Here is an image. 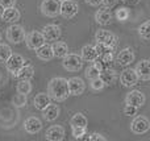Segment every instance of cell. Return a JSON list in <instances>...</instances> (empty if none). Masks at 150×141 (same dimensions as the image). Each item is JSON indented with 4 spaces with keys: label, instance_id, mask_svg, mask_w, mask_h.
Returning a JSON list of instances; mask_svg holds the SVG:
<instances>
[{
    "label": "cell",
    "instance_id": "6da1fadb",
    "mask_svg": "<svg viewBox=\"0 0 150 141\" xmlns=\"http://www.w3.org/2000/svg\"><path fill=\"white\" fill-rule=\"evenodd\" d=\"M47 94L50 95L55 102H63L69 98L70 90H69V79L62 77H55L47 84Z\"/></svg>",
    "mask_w": 150,
    "mask_h": 141
},
{
    "label": "cell",
    "instance_id": "7a4b0ae2",
    "mask_svg": "<svg viewBox=\"0 0 150 141\" xmlns=\"http://www.w3.org/2000/svg\"><path fill=\"white\" fill-rule=\"evenodd\" d=\"M61 0H42L41 12L47 17H55L61 15Z\"/></svg>",
    "mask_w": 150,
    "mask_h": 141
},
{
    "label": "cell",
    "instance_id": "3957f363",
    "mask_svg": "<svg viewBox=\"0 0 150 141\" xmlns=\"http://www.w3.org/2000/svg\"><path fill=\"white\" fill-rule=\"evenodd\" d=\"M83 62L84 61L80 55L71 53V54H66L63 57L62 65L67 71H79L83 67Z\"/></svg>",
    "mask_w": 150,
    "mask_h": 141
},
{
    "label": "cell",
    "instance_id": "277c9868",
    "mask_svg": "<svg viewBox=\"0 0 150 141\" xmlns=\"http://www.w3.org/2000/svg\"><path fill=\"white\" fill-rule=\"evenodd\" d=\"M25 42H26V46L32 50H37L40 46L46 42L45 40V36L42 32H38V30H32L30 33H28L25 36Z\"/></svg>",
    "mask_w": 150,
    "mask_h": 141
},
{
    "label": "cell",
    "instance_id": "5b68a950",
    "mask_svg": "<svg viewBox=\"0 0 150 141\" xmlns=\"http://www.w3.org/2000/svg\"><path fill=\"white\" fill-rule=\"evenodd\" d=\"M25 30L21 25L13 24L7 29V40L12 44H20L25 40Z\"/></svg>",
    "mask_w": 150,
    "mask_h": 141
},
{
    "label": "cell",
    "instance_id": "8992f818",
    "mask_svg": "<svg viewBox=\"0 0 150 141\" xmlns=\"http://www.w3.org/2000/svg\"><path fill=\"white\" fill-rule=\"evenodd\" d=\"M150 129V121L145 116H137L130 123V131L136 135H144Z\"/></svg>",
    "mask_w": 150,
    "mask_h": 141
},
{
    "label": "cell",
    "instance_id": "52a82bcc",
    "mask_svg": "<svg viewBox=\"0 0 150 141\" xmlns=\"http://www.w3.org/2000/svg\"><path fill=\"white\" fill-rule=\"evenodd\" d=\"M79 12V7L74 0H63L61 4V16L67 20L74 18Z\"/></svg>",
    "mask_w": 150,
    "mask_h": 141
},
{
    "label": "cell",
    "instance_id": "ba28073f",
    "mask_svg": "<svg viewBox=\"0 0 150 141\" xmlns=\"http://www.w3.org/2000/svg\"><path fill=\"white\" fill-rule=\"evenodd\" d=\"M24 65H25V60H24L23 55L21 54H13V53H12V55L7 60V62H5V67H7V70L9 71V73H12L13 75L17 74L18 70H20Z\"/></svg>",
    "mask_w": 150,
    "mask_h": 141
},
{
    "label": "cell",
    "instance_id": "9c48e42d",
    "mask_svg": "<svg viewBox=\"0 0 150 141\" xmlns=\"http://www.w3.org/2000/svg\"><path fill=\"white\" fill-rule=\"evenodd\" d=\"M138 74L134 69H127L121 73L120 75V81H121V84L124 87H133L137 84L138 82Z\"/></svg>",
    "mask_w": 150,
    "mask_h": 141
},
{
    "label": "cell",
    "instance_id": "30bf717a",
    "mask_svg": "<svg viewBox=\"0 0 150 141\" xmlns=\"http://www.w3.org/2000/svg\"><path fill=\"white\" fill-rule=\"evenodd\" d=\"M95 40L98 44H103V45H108V46H115L116 45V36H115L112 32L109 30H104V29H100V30L96 32L95 34Z\"/></svg>",
    "mask_w": 150,
    "mask_h": 141
},
{
    "label": "cell",
    "instance_id": "8fae6325",
    "mask_svg": "<svg viewBox=\"0 0 150 141\" xmlns=\"http://www.w3.org/2000/svg\"><path fill=\"white\" fill-rule=\"evenodd\" d=\"M125 104H130L134 107L140 108L145 104V95L138 90H133V91L128 92L125 96Z\"/></svg>",
    "mask_w": 150,
    "mask_h": 141
},
{
    "label": "cell",
    "instance_id": "7c38bea8",
    "mask_svg": "<svg viewBox=\"0 0 150 141\" xmlns=\"http://www.w3.org/2000/svg\"><path fill=\"white\" fill-rule=\"evenodd\" d=\"M69 90H70V95H73V96L82 95L86 90V84L83 82V79L79 78V77L70 78L69 79Z\"/></svg>",
    "mask_w": 150,
    "mask_h": 141
},
{
    "label": "cell",
    "instance_id": "4fadbf2b",
    "mask_svg": "<svg viewBox=\"0 0 150 141\" xmlns=\"http://www.w3.org/2000/svg\"><path fill=\"white\" fill-rule=\"evenodd\" d=\"M42 33H44L46 41H58L61 37V28L55 24H49V25L44 26Z\"/></svg>",
    "mask_w": 150,
    "mask_h": 141
},
{
    "label": "cell",
    "instance_id": "5bb4252c",
    "mask_svg": "<svg viewBox=\"0 0 150 141\" xmlns=\"http://www.w3.org/2000/svg\"><path fill=\"white\" fill-rule=\"evenodd\" d=\"M134 52H133L132 47H125V49H122L121 52L117 54L116 57V61L119 65L121 66H128L130 65V63L134 61Z\"/></svg>",
    "mask_w": 150,
    "mask_h": 141
},
{
    "label": "cell",
    "instance_id": "9a60e30c",
    "mask_svg": "<svg viewBox=\"0 0 150 141\" xmlns=\"http://www.w3.org/2000/svg\"><path fill=\"white\" fill-rule=\"evenodd\" d=\"M24 129L30 135H36L42 129V123L40 119L32 116V118H28L24 121Z\"/></svg>",
    "mask_w": 150,
    "mask_h": 141
},
{
    "label": "cell",
    "instance_id": "2e32d148",
    "mask_svg": "<svg viewBox=\"0 0 150 141\" xmlns=\"http://www.w3.org/2000/svg\"><path fill=\"white\" fill-rule=\"evenodd\" d=\"M136 71L138 74V78L142 81H150V61L142 60L136 65Z\"/></svg>",
    "mask_w": 150,
    "mask_h": 141
},
{
    "label": "cell",
    "instance_id": "e0dca14e",
    "mask_svg": "<svg viewBox=\"0 0 150 141\" xmlns=\"http://www.w3.org/2000/svg\"><path fill=\"white\" fill-rule=\"evenodd\" d=\"M45 137H46V140L50 141H61L65 139V129L61 125H52L46 131Z\"/></svg>",
    "mask_w": 150,
    "mask_h": 141
},
{
    "label": "cell",
    "instance_id": "ac0fdd59",
    "mask_svg": "<svg viewBox=\"0 0 150 141\" xmlns=\"http://www.w3.org/2000/svg\"><path fill=\"white\" fill-rule=\"evenodd\" d=\"M80 57L83 58L84 62H95L99 57V53H98L96 46H91V45L83 46L82 52H80Z\"/></svg>",
    "mask_w": 150,
    "mask_h": 141
},
{
    "label": "cell",
    "instance_id": "d6986e66",
    "mask_svg": "<svg viewBox=\"0 0 150 141\" xmlns=\"http://www.w3.org/2000/svg\"><path fill=\"white\" fill-rule=\"evenodd\" d=\"M50 103H52V98H50L49 94H45V92L37 94L36 96H34V100H33L34 107L40 111H44Z\"/></svg>",
    "mask_w": 150,
    "mask_h": 141
},
{
    "label": "cell",
    "instance_id": "ffe728a7",
    "mask_svg": "<svg viewBox=\"0 0 150 141\" xmlns=\"http://www.w3.org/2000/svg\"><path fill=\"white\" fill-rule=\"evenodd\" d=\"M36 54L40 60L42 61H50L52 58H54V52H53V46H50L49 44H44L42 46H40L36 50Z\"/></svg>",
    "mask_w": 150,
    "mask_h": 141
},
{
    "label": "cell",
    "instance_id": "44dd1931",
    "mask_svg": "<svg viewBox=\"0 0 150 141\" xmlns=\"http://www.w3.org/2000/svg\"><path fill=\"white\" fill-rule=\"evenodd\" d=\"M95 20H96V23L100 24V25H107V24H109L112 20V12L109 11V8L104 7L103 9H99L98 12H96Z\"/></svg>",
    "mask_w": 150,
    "mask_h": 141
},
{
    "label": "cell",
    "instance_id": "7402d4cb",
    "mask_svg": "<svg viewBox=\"0 0 150 141\" xmlns=\"http://www.w3.org/2000/svg\"><path fill=\"white\" fill-rule=\"evenodd\" d=\"M34 75V67L32 65H24L23 67L18 70L17 74H15V77L18 81H30Z\"/></svg>",
    "mask_w": 150,
    "mask_h": 141
},
{
    "label": "cell",
    "instance_id": "603a6c76",
    "mask_svg": "<svg viewBox=\"0 0 150 141\" xmlns=\"http://www.w3.org/2000/svg\"><path fill=\"white\" fill-rule=\"evenodd\" d=\"M20 11L15 7H9V8H5L4 11V15H3V18L5 23H16V21L20 20Z\"/></svg>",
    "mask_w": 150,
    "mask_h": 141
},
{
    "label": "cell",
    "instance_id": "cb8c5ba5",
    "mask_svg": "<svg viewBox=\"0 0 150 141\" xmlns=\"http://www.w3.org/2000/svg\"><path fill=\"white\" fill-rule=\"evenodd\" d=\"M59 112H61L59 107H58L57 104H52V103H50L44 110V118H45V120H47V121H54L58 119Z\"/></svg>",
    "mask_w": 150,
    "mask_h": 141
},
{
    "label": "cell",
    "instance_id": "d4e9b609",
    "mask_svg": "<svg viewBox=\"0 0 150 141\" xmlns=\"http://www.w3.org/2000/svg\"><path fill=\"white\" fill-rule=\"evenodd\" d=\"M100 78L103 79L105 86H112V84L116 82V73H115L111 67L104 69V70H101V73H100Z\"/></svg>",
    "mask_w": 150,
    "mask_h": 141
},
{
    "label": "cell",
    "instance_id": "484cf974",
    "mask_svg": "<svg viewBox=\"0 0 150 141\" xmlns=\"http://www.w3.org/2000/svg\"><path fill=\"white\" fill-rule=\"evenodd\" d=\"M53 52H54V57L57 58H63L66 54H69V47L65 42L57 41L53 45Z\"/></svg>",
    "mask_w": 150,
    "mask_h": 141
},
{
    "label": "cell",
    "instance_id": "4316f807",
    "mask_svg": "<svg viewBox=\"0 0 150 141\" xmlns=\"http://www.w3.org/2000/svg\"><path fill=\"white\" fill-rule=\"evenodd\" d=\"M70 124H71V127H83V128H87L88 120L83 113L79 112V113H75L73 118H71Z\"/></svg>",
    "mask_w": 150,
    "mask_h": 141
},
{
    "label": "cell",
    "instance_id": "83f0119b",
    "mask_svg": "<svg viewBox=\"0 0 150 141\" xmlns=\"http://www.w3.org/2000/svg\"><path fill=\"white\" fill-rule=\"evenodd\" d=\"M12 55V49L9 45L0 42V62H7V60Z\"/></svg>",
    "mask_w": 150,
    "mask_h": 141
},
{
    "label": "cell",
    "instance_id": "f1b7e54d",
    "mask_svg": "<svg viewBox=\"0 0 150 141\" xmlns=\"http://www.w3.org/2000/svg\"><path fill=\"white\" fill-rule=\"evenodd\" d=\"M100 73H101V70L95 65V63L90 65L87 69H86V77H87L90 81H91V79L98 78V77H100Z\"/></svg>",
    "mask_w": 150,
    "mask_h": 141
},
{
    "label": "cell",
    "instance_id": "f546056e",
    "mask_svg": "<svg viewBox=\"0 0 150 141\" xmlns=\"http://www.w3.org/2000/svg\"><path fill=\"white\" fill-rule=\"evenodd\" d=\"M17 92L24 95H29V92L32 91V83L30 81H18V84L16 87Z\"/></svg>",
    "mask_w": 150,
    "mask_h": 141
},
{
    "label": "cell",
    "instance_id": "4dcf8cb0",
    "mask_svg": "<svg viewBox=\"0 0 150 141\" xmlns=\"http://www.w3.org/2000/svg\"><path fill=\"white\" fill-rule=\"evenodd\" d=\"M138 34L141 38L144 40H150V21H146L138 28Z\"/></svg>",
    "mask_w": 150,
    "mask_h": 141
},
{
    "label": "cell",
    "instance_id": "1f68e13d",
    "mask_svg": "<svg viewBox=\"0 0 150 141\" xmlns=\"http://www.w3.org/2000/svg\"><path fill=\"white\" fill-rule=\"evenodd\" d=\"M115 16H116V18L119 21H127L128 18H129V16H130V12H129V9H128V8L120 7L119 9L116 11Z\"/></svg>",
    "mask_w": 150,
    "mask_h": 141
},
{
    "label": "cell",
    "instance_id": "d6a6232c",
    "mask_svg": "<svg viewBox=\"0 0 150 141\" xmlns=\"http://www.w3.org/2000/svg\"><path fill=\"white\" fill-rule=\"evenodd\" d=\"M12 102H13V104H15V107H24V106L26 104V102H28V99H26V95L17 92V94L13 96Z\"/></svg>",
    "mask_w": 150,
    "mask_h": 141
},
{
    "label": "cell",
    "instance_id": "836d02e7",
    "mask_svg": "<svg viewBox=\"0 0 150 141\" xmlns=\"http://www.w3.org/2000/svg\"><path fill=\"white\" fill-rule=\"evenodd\" d=\"M104 86H105V83L103 82V79H101L100 77H98V78H95V79H91V89L95 90V91L103 90Z\"/></svg>",
    "mask_w": 150,
    "mask_h": 141
},
{
    "label": "cell",
    "instance_id": "e575fe53",
    "mask_svg": "<svg viewBox=\"0 0 150 141\" xmlns=\"http://www.w3.org/2000/svg\"><path fill=\"white\" fill-rule=\"evenodd\" d=\"M96 44H98V42H96ZM113 47L115 46H108V45H103V44H98V45H96V49H98L99 55L107 54V53H113Z\"/></svg>",
    "mask_w": 150,
    "mask_h": 141
},
{
    "label": "cell",
    "instance_id": "d590c367",
    "mask_svg": "<svg viewBox=\"0 0 150 141\" xmlns=\"http://www.w3.org/2000/svg\"><path fill=\"white\" fill-rule=\"evenodd\" d=\"M71 128H73L74 139H83V136H86V128L83 127H71Z\"/></svg>",
    "mask_w": 150,
    "mask_h": 141
},
{
    "label": "cell",
    "instance_id": "8d00e7d4",
    "mask_svg": "<svg viewBox=\"0 0 150 141\" xmlns=\"http://www.w3.org/2000/svg\"><path fill=\"white\" fill-rule=\"evenodd\" d=\"M137 107H134V106H130V104H127L124 107V113L125 116H136L137 115Z\"/></svg>",
    "mask_w": 150,
    "mask_h": 141
},
{
    "label": "cell",
    "instance_id": "74e56055",
    "mask_svg": "<svg viewBox=\"0 0 150 141\" xmlns=\"http://www.w3.org/2000/svg\"><path fill=\"white\" fill-rule=\"evenodd\" d=\"M88 140H92V141H105L107 139L100 133H92L88 136Z\"/></svg>",
    "mask_w": 150,
    "mask_h": 141
},
{
    "label": "cell",
    "instance_id": "f35d334b",
    "mask_svg": "<svg viewBox=\"0 0 150 141\" xmlns=\"http://www.w3.org/2000/svg\"><path fill=\"white\" fill-rule=\"evenodd\" d=\"M16 0H0V4L4 8H9V7H15Z\"/></svg>",
    "mask_w": 150,
    "mask_h": 141
},
{
    "label": "cell",
    "instance_id": "ab89813d",
    "mask_svg": "<svg viewBox=\"0 0 150 141\" xmlns=\"http://www.w3.org/2000/svg\"><path fill=\"white\" fill-rule=\"evenodd\" d=\"M116 3H117V0H103L101 4H103L105 8H112L116 5Z\"/></svg>",
    "mask_w": 150,
    "mask_h": 141
},
{
    "label": "cell",
    "instance_id": "60d3db41",
    "mask_svg": "<svg viewBox=\"0 0 150 141\" xmlns=\"http://www.w3.org/2000/svg\"><path fill=\"white\" fill-rule=\"evenodd\" d=\"M101 1H103V0H86V3L90 4V5H92V7H98V5H100Z\"/></svg>",
    "mask_w": 150,
    "mask_h": 141
},
{
    "label": "cell",
    "instance_id": "b9f144b4",
    "mask_svg": "<svg viewBox=\"0 0 150 141\" xmlns=\"http://www.w3.org/2000/svg\"><path fill=\"white\" fill-rule=\"evenodd\" d=\"M4 11H5V8L3 7L1 4H0V18H3V15H4Z\"/></svg>",
    "mask_w": 150,
    "mask_h": 141
},
{
    "label": "cell",
    "instance_id": "7bdbcfd3",
    "mask_svg": "<svg viewBox=\"0 0 150 141\" xmlns=\"http://www.w3.org/2000/svg\"><path fill=\"white\" fill-rule=\"evenodd\" d=\"M0 40H1V33H0Z\"/></svg>",
    "mask_w": 150,
    "mask_h": 141
},
{
    "label": "cell",
    "instance_id": "ee69618b",
    "mask_svg": "<svg viewBox=\"0 0 150 141\" xmlns=\"http://www.w3.org/2000/svg\"><path fill=\"white\" fill-rule=\"evenodd\" d=\"M61 1H63V0H61Z\"/></svg>",
    "mask_w": 150,
    "mask_h": 141
},
{
    "label": "cell",
    "instance_id": "f6af8a7d",
    "mask_svg": "<svg viewBox=\"0 0 150 141\" xmlns=\"http://www.w3.org/2000/svg\"><path fill=\"white\" fill-rule=\"evenodd\" d=\"M127 1H128V0H127Z\"/></svg>",
    "mask_w": 150,
    "mask_h": 141
}]
</instances>
